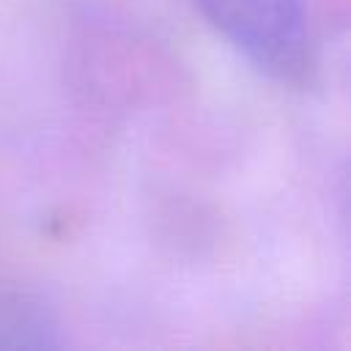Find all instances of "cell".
Segmentation results:
<instances>
[{"label":"cell","mask_w":351,"mask_h":351,"mask_svg":"<svg viewBox=\"0 0 351 351\" xmlns=\"http://www.w3.org/2000/svg\"><path fill=\"white\" fill-rule=\"evenodd\" d=\"M55 307L36 291L0 288V351H52L63 346Z\"/></svg>","instance_id":"7a4b0ae2"},{"label":"cell","mask_w":351,"mask_h":351,"mask_svg":"<svg viewBox=\"0 0 351 351\" xmlns=\"http://www.w3.org/2000/svg\"><path fill=\"white\" fill-rule=\"evenodd\" d=\"M200 16L261 74L302 82L310 69L304 0H192Z\"/></svg>","instance_id":"6da1fadb"}]
</instances>
